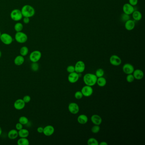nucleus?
Here are the masks:
<instances>
[{
  "mask_svg": "<svg viewBox=\"0 0 145 145\" xmlns=\"http://www.w3.org/2000/svg\"><path fill=\"white\" fill-rule=\"evenodd\" d=\"M20 10L23 17H27L30 18L33 17L35 15V8L30 5H24Z\"/></svg>",
  "mask_w": 145,
  "mask_h": 145,
  "instance_id": "obj_1",
  "label": "nucleus"
},
{
  "mask_svg": "<svg viewBox=\"0 0 145 145\" xmlns=\"http://www.w3.org/2000/svg\"><path fill=\"white\" fill-rule=\"evenodd\" d=\"M98 77L95 74L87 73L85 74L83 77V81L85 85L93 86L96 84Z\"/></svg>",
  "mask_w": 145,
  "mask_h": 145,
  "instance_id": "obj_2",
  "label": "nucleus"
},
{
  "mask_svg": "<svg viewBox=\"0 0 145 145\" xmlns=\"http://www.w3.org/2000/svg\"><path fill=\"white\" fill-rule=\"evenodd\" d=\"M10 16L12 20L16 22L19 21L23 18L21 10L17 9L12 11L10 13Z\"/></svg>",
  "mask_w": 145,
  "mask_h": 145,
  "instance_id": "obj_3",
  "label": "nucleus"
},
{
  "mask_svg": "<svg viewBox=\"0 0 145 145\" xmlns=\"http://www.w3.org/2000/svg\"><path fill=\"white\" fill-rule=\"evenodd\" d=\"M28 36L24 32H16L15 34V39L18 43H25L28 40Z\"/></svg>",
  "mask_w": 145,
  "mask_h": 145,
  "instance_id": "obj_4",
  "label": "nucleus"
},
{
  "mask_svg": "<svg viewBox=\"0 0 145 145\" xmlns=\"http://www.w3.org/2000/svg\"><path fill=\"white\" fill-rule=\"evenodd\" d=\"M0 40L3 44L6 45H9L13 43V38L9 34L3 33L1 34Z\"/></svg>",
  "mask_w": 145,
  "mask_h": 145,
  "instance_id": "obj_5",
  "label": "nucleus"
},
{
  "mask_svg": "<svg viewBox=\"0 0 145 145\" xmlns=\"http://www.w3.org/2000/svg\"><path fill=\"white\" fill-rule=\"evenodd\" d=\"M42 57V53L39 50H35L30 54L29 59L32 63L37 62L40 60Z\"/></svg>",
  "mask_w": 145,
  "mask_h": 145,
  "instance_id": "obj_6",
  "label": "nucleus"
},
{
  "mask_svg": "<svg viewBox=\"0 0 145 145\" xmlns=\"http://www.w3.org/2000/svg\"><path fill=\"white\" fill-rule=\"evenodd\" d=\"M75 71L77 73H82L85 71L86 65L84 62L79 60L76 62L75 64Z\"/></svg>",
  "mask_w": 145,
  "mask_h": 145,
  "instance_id": "obj_7",
  "label": "nucleus"
},
{
  "mask_svg": "<svg viewBox=\"0 0 145 145\" xmlns=\"http://www.w3.org/2000/svg\"><path fill=\"white\" fill-rule=\"evenodd\" d=\"M83 96L88 97L91 96L93 93V89L92 86L85 85L83 86L81 90Z\"/></svg>",
  "mask_w": 145,
  "mask_h": 145,
  "instance_id": "obj_8",
  "label": "nucleus"
},
{
  "mask_svg": "<svg viewBox=\"0 0 145 145\" xmlns=\"http://www.w3.org/2000/svg\"><path fill=\"white\" fill-rule=\"evenodd\" d=\"M109 62L113 66H119L121 64L122 60L118 56L114 54L110 57Z\"/></svg>",
  "mask_w": 145,
  "mask_h": 145,
  "instance_id": "obj_9",
  "label": "nucleus"
},
{
  "mask_svg": "<svg viewBox=\"0 0 145 145\" xmlns=\"http://www.w3.org/2000/svg\"><path fill=\"white\" fill-rule=\"evenodd\" d=\"M68 110L73 115H76L79 111V107L77 103H71L68 105Z\"/></svg>",
  "mask_w": 145,
  "mask_h": 145,
  "instance_id": "obj_10",
  "label": "nucleus"
},
{
  "mask_svg": "<svg viewBox=\"0 0 145 145\" xmlns=\"http://www.w3.org/2000/svg\"><path fill=\"white\" fill-rule=\"evenodd\" d=\"M80 77V74L75 71L73 72L69 73L68 76V80L69 83H76L78 81Z\"/></svg>",
  "mask_w": 145,
  "mask_h": 145,
  "instance_id": "obj_11",
  "label": "nucleus"
},
{
  "mask_svg": "<svg viewBox=\"0 0 145 145\" xmlns=\"http://www.w3.org/2000/svg\"><path fill=\"white\" fill-rule=\"evenodd\" d=\"M122 10L124 13L127 15H132L135 11L134 6H132L129 3H125L122 7Z\"/></svg>",
  "mask_w": 145,
  "mask_h": 145,
  "instance_id": "obj_12",
  "label": "nucleus"
},
{
  "mask_svg": "<svg viewBox=\"0 0 145 145\" xmlns=\"http://www.w3.org/2000/svg\"><path fill=\"white\" fill-rule=\"evenodd\" d=\"M122 69L126 75L132 74L135 70L134 66L129 63H126L124 64Z\"/></svg>",
  "mask_w": 145,
  "mask_h": 145,
  "instance_id": "obj_13",
  "label": "nucleus"
},
{
  "mask_svg": "<svg viewBox=\"0 0 145 145\" xmlns=\"http://www.w3.org/2000/svg\"><path fill=\"white\" fill-rule=\"evenodd\" d=\"M25 105L26 103L21 99H18L16 100L14 103V108L18 110H22L25 108Z\"/></svg>",
  "mask_w": 145,
  "mask_h": 145,
  "instance_id": "obj_14",
  "label": "nucleus"
},
{
  "mask_svg": "<svg viewBox=\"0 0 145 145\" xmlns=\"http://www.w3.org/2000/svg\"><path fill=\"white\" fill-rule=\"evenodd\" d=\"M54 131L55 129L53 126L50 125H47L43 128V133L45 136L49 137L52 136L54 133Z\"/></svg>",
  "mask_w": 145,
  "mask_h": 145,
  "instance_id": "obj_15",
  "label": "nucleus"
},
{
  "mask_svg": "<svg viewBox=\"0 0 145 145\" xmlns=\"http://www.w3.org/2000/svg\"><path fill=\"white\" fill-rule=\"evenodd\" d=\"M91 121L94 125L100 126L102 122V119L100 116L98 115H93L91 118Z\"/></svg>",
  "mask_w": 145,
  "mask_h": 145,
  "instance_id": "obj_16",
  "label": "nucleus"
},
{
  "mask_svg": "<svg viewBox=\"0 0 145 145\" xmlns=\"http://www.w3.org/2000/svg\"><path fill=\"white\" fill-rule=\"evenodd\" d=\"M135 79L140 80L143 79L144 77V73L141 69H135L132 73Z\"/></svg>",
  "mask_w": 145,
  "mask_h": 145,
  "instance_id": "obj_17",
  "label": "nucleus"
},
{
  "mask_svg": "<svg viewBox=\"0 0 145 145\" xmlns=\"http://www.w3.org/2000/svg\"><path fill=\"white\" fill-rule=\"evenodd\" d=\"M135 22L134 20L129 19L125 22V28L127 30H132L135 28Z\"/></svg>",
  "mask_w": 145,
  "mask_h": 145,
  "instance_id": "obj_18",
  "label": "nucleus"
},
{
  "mask_svg": "<svg viewBox=\"0 0 145 145\" xmlns=\"http://www.w3.org/2000/svg\"><path fill=\"white\" fill-rule=\"evenodd\" d=\"M18 137V131L16 129H11L8 132V137L9 139H16Z\"/></svg>",
  "mask_w": 145,
  "mask_h": 145,
  "instance_id": "obj_19",
  "label": "nucleus"
},
{
  "mask_svg": "<svg viewBox=\"0 0 145 145\" xmlns=\"http://www.w3.org/2000/svg\"><path fill=\"white\" fill-rule=\"evenodd\" d=\"M25 61V59L23 56L21 55H19L16 56L14 59V64L16 65V66H21L23 64Z\"/></svg>",
  "mask_w": 145,
  "mask_h": 145,
  "instance_id": "obj_20",
  "label": "nucleus"
},
{
  "mask_svg": "<svg viewBox=\"0 0 145 145\" xmlns=\"http://www.w3.org/2000/svg\"><path fill=\"white\" fill-rule=\"evenodd\" d=\"M77 122L82 125L86 124L88 121V118L86 115L81 114L78 116L77 118Z\"/></svg>",
  "mask_w": 145,
  "mask_h": 145,
  "instance_id": "obj_21",
  "label": "nucleus"
},
{
  "mask_svg": "<svg viewBox=\"0 0 145 145\" xmlns=\"http://www.w3.org/2000/svg\"><path fill=\"white\" fill-rule=\"evenodd\" d=\"M18 136L20 137L27 138L30 135L29 131L26 129H22L18 131Z\"/></svg>",
  "mask_w": 145,
  "mask_h": 145,
  "instance_id": "obj_22",
  "label": "nucleus"
},
{
  "mask_svg": "<svg viewBox=\"0 0 145 145\" xmlns=\"http://www.w3.org/2000/svg\"><path fill=\"white\" fill-rule=\"evenodd\" d=\"M132 18L135 21H140L142 18L141 13L137 10H135L132 14Z\"/></svg>",
  "mask_w": 145,
  "mask_h": 145,
  "instance_id": "obj_23",
  "label": "nucleus"
},
{
  "mask_svg": "<svg viewBox=\"0 0 145 145\" xmlns=\"http://www.w3.org/2000/svg\"><path fill=\"white\" fill-rule=\"evenodd\" d=\"M107 80L105 78L102 77H98L97 81L96 84H98V86L101 87H103L105 86L107 84Z\"/></svg>",
  "mask_w": 145,
  "mask_h": 145,
  "instance_id": "obj_24",
  "label": "nucleus"
},
{
  "mask_svg": "<svg viewBox=\"0 0 145 145\" xmlns=\"http://www.w3.org/2000/svg\"><path fill=\"white\" fill-rule=\"evenodd\" d=\"M17 144L18 145H29L30 141L27 138L20 137L18 141Z\"/></svg>",
  "mask_w": 145,
  "mask_h": 145,
  "instance_id": "obj_25",
  "label": "nucleus"
},
{
  "mask_svg": "<svg viewBox=\"0 0 145 145\" xmlns=\"http://www.w3.org/2000/svg\"><path fill=\"white\" fill-rule=\"evenodd\" d=\"M29 49L26 46H23L20 48V54L21 55L23 56V57H25L29 53Z\"/></svg>",
  "mask_w": 145,
  "mask_h": 145,
  "instance_id": "obj_26",
  "label": "nucleus"
},
{
  "mask_svg": "<svg viewBox=\"0 0 145 145\" xmlns=\"http://www.w3.org/2000/svg\"><path fill=\"white\" fill-rule=\"evenodd\" d=\"M14 30L16 32H21L23 30L24 26L23 24L20 22H18L14 25Z\"/></svg>",
  "mask_w": 145,
  "mask_h": 145,
  "instance_id": "obj_27",
  "label": "nucleus"
},
{
  "mask_svg": "<svg viewBox=\"0 0 145 145\" xmlns=\"http://www.w3.org/2000/svg\"><path fill=\"white\" fill-rule=\"evenodd\" d=\"M87 144L88 145H99V142L96 139L91 137L88 140Z\"/></svg>",
  "mask_w": 145,
  "mask_h": 145,
  "instance_id": "obj_28",
  "label": "nucleus"
},
{
  "mask_svg": "<svg viewBox=\"0 0 145 145\" xmlns=\"http://www.w3.org/2000/svg\"><path fill=\"white\" fill-rule=\"evenodd\" d=\"M18 121L22 125H26L28 124L29 119H28L27 117H25V116H21V117H20L19 120H18Z\"/></svg>",
  "mask_w": 145,
  "mask_h": 145,
  "instance_id": "obj_29",
  "label": "nucleus"
},
{
  "mask_svg": "<svg viewBox=\"0 0 145 145\" xmlns=\"http://www.w3.org/2000/svg\"><path fill=\"white\" fill-rule=\"evenodd\" d=\"M95 75L98 78V77H103V75H104V71L103 70V69H102L101 68L98 69L96 71Z\"/></svg>",
  "mask_w": 145,
  "mask_h": 145,
  "instance_id": "obj_30",
  "label": "nucleus"
},
{
  "mask_svg": "<svg viewBox=\"0 0 145 145\" xmlns=\"http://www.w3.org/2000/svg\"><path fill=\"white\" fill-rule=\"evenodd\" d=\"M31 69L33 71H37L39 69V65L37 64V62L32 63L31 64Z\"/></svg>",
  "mask_w": 145,
  "mask_h": 145,
  "instance_id": "obj_31",
  "label": "nucleus"
},
{
  "mask_svg": "<svg viewBox=\"0 0 145 145\" xmlns=\"http://www.w3.org/2000/svg\"><path fill=\"white\" fill-rule=\"evenodd\" d=\"M100 130V126L98 125H94L91 129L92 132L94 134H96L99 132Z\"/></svg>",
  "mask_w": 145,
  "mask_h": 145,
  "instance_id": "obj_32",
  "label": "nucleus"
},
{
  "mask_svg": "<svg viewBox=\"0 0 145 145\" xmlns=\"http://www.w3.org/2000/svg\"><path fill=\"white\" fill-rule=\"evenodd\" d=\"M120 18L122 22H126V21L130 19V16H129V15H127V14L124 13L121 15Z\"/></svg>",
  "mask_w": 145,
  "mask_h": 145,
  "instance_id": "obj_33",
  "label": "nucleus"
},
{
  "mask_svg": "<svg viewBox=\"0 0 145 145\" xmlns=\"http://www.w3.org/2000/svg\"><path fill=\"white\" fill-rule=\"evenodd\" d=\"M135 79V77L132 74L127 75L126 77V80L128 83H132L134 81Z\"/></svg>",
  "mask_w": 145,
  "mask_h": 145,
  "instance_id": "obj_34",
  "label": "nucleus"
},
{
  "mask_svg": "<svg viewBox=\"0 0 145 145\" xmlns=\"http://www.w3.org/2000/svg\"><path fill=\"white\" fill-rule=\"evenodd\" d=\"M75 98L76 99H77V100H80V99H81L82 98H83V94L81 92V91H77V92L75 93Z\"/></svg>",
  "mask_w": 145,
  "mask_h": 145,
  "instance_id": "obj_35",
  "label": "nucleus"
},
{
  "mask_svg": "<svg viewBox=\"0 0 145 145\" xmlns=\"http://www.w3.org/2000/svg\"><path fill=\"white\" fill-rule=\"evenodd\" d=\"M66 71L69 73L75 72V66L72 65H69V66H68V67L66 68Z\"/></svg>",
  "mask_w": 145,
  "mask_h": 145,
  "instance_id": "obj_36",
  "label": "nucleus"
},
{
  "mask_svg": "<svg viewBox=\"0 0 145 145\" xmlns=\"http://www.w3.org/2000/svg\"><path fill=\"white\" fill-rule=\"evenodd\" d=\"M22 99L25 103H29V102H30L31 100V98L29 95H25L23 97Z\"/></svg>",
  "mask_w": 145,
  "mask_h": 145,
  "instance_id": "obj_37",
  "label": "nucleus"
},
{
  "mask_svg": "<svg viewBox=\"0 0 145 145\" xmlns=\"http://www.w3.org/2000/svg\"><path fill=\"white\" fill-rule=\"evenodd\" d=\"M15 128L17 130H20V129L23 128V125L20 123L19 122H18L15 125Z\"/></svg>",
  "mask_w": 145,
  "mask_h": 145,
  "instance_id": "obj_38",
  "label": "nucleus"
},
{
  "mask_svg": "<svg viewBox=\"0 0 145 145\" xmlns=\"http://www.w3.org/2000/svg\"><path fill=\"white\" fill-rule=\"evenodd\" d=\"M138 2V0H129V3L132 6H136Z\"/></svg>",
  "mask_w": 145,
  "mask_h": 145,
  "instance_id": "obj_39",
  "label": "nucleus"
},
{
  "mask_svg": "<svg viewBox=\"0 0 145 145\" xmlns=\"http://www.w3.org/2000/svg\"><path fill=\"white\" fill-rule=\"evenodd\" d=\"M30 18L27 17H23V21L24 24H27L30 23Z\"/></svg>",
  "mask_w": 145,
  "mask_h": 145,
  "instance_id": "obj_40",
  "label": "nucleus"
},
{
  "mask_svg": "<svg viewBox=\"0 0 145 145\" xmlns=\"http://www.w3.org/2000/svg\"><path fill=\"white\" fill-rule=\"evenodd\" d=\"M37 132H38L39 133H43V128L41 126L38 127L37 129Z\"/></svg>",
  "mask_w": 145,
  "mask_h": 145,
  "instance_id": "obj_41",
  "label": "nucleus"
},
{
  "mask_svg": "<svg viewBox=\"0 0 145 145\" xmlns=\"http://www.w3.org/2000/svg\"><path fill=\"white\" fill-rule=\"evenodd\" d=\"M99 145H108V143H107L106 142H101L100 143H99Z\"/></svg>",
  "mask_w": 145,
  "mask_h": 145,
  "instance_id": "obj_42",
  "label": "nucleus"
},
{
  "mask_svg": "<svg viewBox=\"0 0 145 145\" xmlns=\"http://www.w3.org/2000/svg\"><path fill=\"white\" fill-rule=\"evenodd\" d=\"M2 133V129H1V127L0 126V136L1 135Z\"/></svg>",
  "mask_w": 145,
  "mask_h": 145,
  "instance_id": "obj_43",
  "label": "nucleus"
},
{
  "mask_svg": "<svg viewBox=\"0 0 145 145\" xmlns=\"http://www.w3.org/2000/svg\"><path fill=\"white\" fill-rule=\"evenodd\" d=\"M1 55H2V53H1V52L0 50V58H1Z\"/></svg>",
  "mask_w": 145,
  "mask_h": 145,
  "instance_id": "obj_44",
  "label": "nucleus"
},
{
  "mask_svg": "<svg viewBox=\"0 0 145 145\" xmlns=\"http://www.w3.org/2000/svg\"><path fill=\"white\" fill-rule=\"evenodd\" d=\"M1 32H0V37H1Z\"/></svg>",
  "mask_w": 145,
  "mask_h": 145,
  "instance_id": "obj_45",
  "label": "nucleus"
}]
</instances>
